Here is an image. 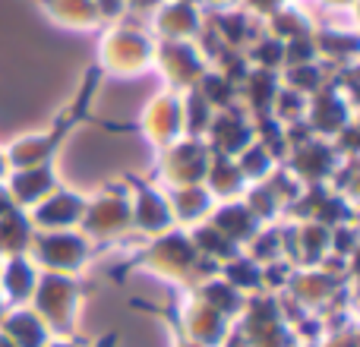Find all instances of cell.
Returning a JSON list of instances; mask_svg holds the SVG:
<instances>
[{
    "label": "cell",
    "mask_w": 360,
    "mask_h": 347,
    "mask_svg": "<svg viewBox=\"0 0 360 347\" xmlns=\"http://www.w3.org/2000/svg\"><path fill=\"white\" fill-rule=\"evenodd\" d=\"M212 162V149L205 145V139L199 136H180L177 143H171L168 149L158 152L155 162V177L162 180V186H193L202 183L205 171Z\"/></svg>",
    "instance_id": "obj_1"
},
{
    "label": "cell",
    "mask_w": 360,
    "mask_h": 347,
    "mask_svg": "<svg viewBox=\"0 0 360 347\" xmlns=\"http://www.w3.org/2000/svg\"><path fill=\"white\" fill-rule=\"evenodd\" d=\"M155 44L143 32L111 29L101 38V70L108 76H143L152 70Z\"/></svg>",
    "instance_id": "obj_2"
},
{
    "label": "cell",
    "mask_w": 360,
    "mask_h": 347,
    "mask_svg": "<svg viewBox=\"0 0 360 347\" xmlns=\"http://www.w3.org/2000/svg\"><path fill=\"white\" fill-rule=\"evenodd\" d=\"M348 124H354V95L345 92L338 82H326L319 92L307 98L304 126L310 130V136L332 139Z\"/></svg>",
    "instance_id": "obj_3"
},
{
    "label": "cell",
    "mask_w": 360,
    "mask_h": 347,
    "mask_svg": "<svg viewBox=\"0 0 360 347\" xmlns=\"http://www.w3.org/2000/svg\"><path fill=\"white\" fill-rule=\"evenodd\" d=\"M82 228L86 237H120L133 230V211H130V192L117 186H105L95 196H86V211H82Z\"/></svg>",
    "instance_id": "obj_4"
},
{
    "label": "cell",
    "mask_w": 360,
    "mask_h": 347,
    "mask_svg": "<svg viewBox=\"0 0 360 347\" xmlns=\"http://www.w3.org/2000/svg\"><path fill=\"white\" fill-rule=\"evenodd\" d=\"M152 67L162 73L165 89H171V92H186V89H196V82L205 76L209 57L193 41H162L155 48Z\"/></svg>",
    "instance_id": "obj_5"
},
{
    "label": "cell",
    "mask_w": 360,
    "mask_h": 347,
    "mask_svg": "<svg viewBox=\"0 0 360 347\" xmlns=\"http://www.w3.org/2000/svg\"><path fill=\"white\" fill-rule=\"evenodd\" d=\"M29 249H35L38 262L54 275H73L92 256V240L76 230H35Z\"/></svg>",
    "instance_id": "obj_6"
},
{
    "label": "cell",
    "mask_w": 360,
    "mask_h": 347,
    "mask_svg": "<svg viewBox=\"0 0 360 347\" xmlns=\"http://www.w3.org/2000/svg\"><path fill=\"white\" fill-rule=\"evenodd\" d=\"M338 152L332 149L329 139H319V136H307L300 145L285 152L281 164L294 174L304 186H319V183H329L332 174L338 168Z\"/></svg>",
    "instance_id": "obj_7"
},
{
    "label": "cell",
    "mask_w": 360,
    "mask_h": 347,
    "mask_svg": "<svg viewBox=\"0 0 360 347\" xmlns=\"http://www.w3.org/2000/svg\"><path fill=\"white\" fill-rule=\"evenodd\" d=\"M139 130L143 136L155 145L158 152L168 149L171 143H177L184 136V111H180V92L162 89L158 95H152V101L146 105L143 117H139Z\"/></svg>",
    "instance_id": "obj_8"
},
{
    "label": "cell",
    "mask_w": 360,
    "mask_h": 347,
    "mask_svg": "<svg viewBox=\"0 0 360 347\" xmlns=\"http://www.w3.org/2000/svg\"><path fill=\"white\" fill-rule=\"evenodd\" d=\"M202 139L212 149V155L234 158L256 139L253 117H250L240 105H231V107H224V111H215V117H212V124H209V130H205Z\"/></svg>",
    "instance_id": "obj_9"
},
{
    "label": "cell",
    "mask_w": 360,
    "mask_h": 347,
    "mask_svg": "<svg viewBox=\"0 0 360 347\" xmlns=\"http://www.w3.org/2000/svg\"><path fill=\"white\" fill-rule=\"evenodd\" d=\"M70 114H63L51 130L44 133H25V136L13 139L10 145L4 149V158H6V171H16V168H35V164H51L54 152L60 149L63 136L73 124H70Z\"/></svg>",
    "instance_id": "obj_10"
},
{
    "label": "cell",
    "mask_w": 360,
    "mask_h": 347,
    "mask_svg": "<svg viewBox=\"0 0 360 347\" xmlns=\"http://www.w3.org/2000/svg\"><path fill=\"white\" fill-rule=\"evenodd\" d=\"M82 211H86V196L70 186H57L51 196L32 205L29 221L35 230H73L82 221Z\"/></svg>",
    "instance_id": "obj_11"
},
{
    "label": "cell",
    "mask_w": 360,
    "mask_h": 347,
    "mask_svg": "<svg viewBox=\"0 0 360 347\" xmlns=\"http://www.w3.org/2000/svg\"><path fill=\"white\" fill-rule=\"evenodd\" d=\"M130 211H133V228L143 234H168L174 230V215H171L168 192L155 183H136L130 190Z\"/></svg>",
    "instance_id": "obj_12"
},
{
    "label": "cell",
    "mask_w": 360,
    "mask_h": 347,
    "mask_svg": "<svg viewBox=\"0 0 360 347\" xmlns=\"http://www.w3.org/2000/svg\"><path fill=\"white\" fill-rule=\"evenodd\" d=\"M4 186L10 192L13 205L22 211H29L32 205H38L44 196L60 186L54 174V164H35V168H16V171H6L4 177Z\"/></svg>",
    "instance_id": "obj_13"
},
{
    "label": "cell",
    "mask_w": 360,
    "mask_h": 347,
    "mask_svg": "<svg viewBox=\"0 0 360 347\" xmlns=\"http://www.w3.org/2000/svg\"><path fill=\"white\" fill-rule=\"evenodd\" d=\"M281 89V76L272 73V70H250L243 76V82L237 86V105L250 114V117H266L272 114V105H275V95Z\"/></svg>",
    "instance_id": "obj_14"
},
{
    "label": "cell",
    "mask_w": 360,
    "mask_h": 347,
    "mask_svg": "<svg viewBox=\"0 0 360 347\" xmlns=\"http://www.w3.org/2000/svg\"><path fill=\"white\" fill-rule=\"evenodd\" d=\"M171 202V215H174V224L180 228H196L209 218V211L215 209V199L205 190V183H193V186H174L168 192Z\"/></svg>",
    "instance_id": "obj_15"
},
{
    "label": "cell",
    "mask_w": 360,
    "mask_h": 347,
    "mask_svg": "<svg viewBox=\"0 0 360 347\" xmlns=\"http://www.w3.org/2000/svg\"><path fill=\"white\" fill-rule=\"evenodd\" d=\"M205 190L212 192L215 202H224V199H240L243 190H247V180H243L240 168H237L234 158L228 155H212L209 162V171H205Z\"/></svg>",
    "instance_id": "obj_16"
},
{
    "label": "cell",
    "mask_w": 360,
    "mask_h": 347,
    "mask_svg": "<svg viewBox=\"0 0 360 347\" xmlns=\"http://www.w3.org/2000/svg\"><path fill=\"white\" fill-rule=\"evenodd\" d=\"M0 272H10V278H6V275H0V284H4L6 303H22L25 297H32V294H35L38 268H35V262H29L22 253H19V256H6V259L0 262Z\"/></svg>",
    "instance_id": "obj_17"
},
{
    "label": "cell",
    "mask_w": 360,
    "mask_h": 347,
    "mask_svg": "<svg viewBox=\"0 0 360 347\" xmlns=\"http://www.w3.org/2000/svg\"><path fill=\"white\" fill-rule=\"evenodd\" d=\"M234 162H237V168H240L247 183H266V180L275 174V168L281 164V158L275 155L269 145H262L259 139H253L240 155H234Z\"/></svg>",
    "instance_id": "obj_18"
},
{
    "label": "cell",
    "mask_w": 360,
    "mask_h": 347,
    "mask_svg": "<svg viewBox=\"0 0 360 347\" xmlns=\"http://www.w3.org/2000/svg\"><path fill=\"white\" fill-rule=\"evenodd\" d=\"M32 237H35V228L29 221V211L13 209L0 218V253L6 256H19L32 247Z\"/></svg>",
    "instance_id": "obj_19"
},
{
    "label": "cell",
    "mask_w": 360,
    "mask_h": 347,
    "mask_svg": "<svg viewBox=\"0 0 360 347\" xmlns=\"http://www.w3.org/2000/svg\"><path fill=\"white\" fill-rule=\"evenodd\" d=\"M196 92L209 101L212 111H224V107L237 105V82H231L221 70H205V76L196 82Z\"/></svg>",
    "instance_id": "obj_20"
},
{
    "label": "cell",
    "mask_w": 360,
    "mask_h": 347,
    "mask_svg": "<svg viewBox=\"0 0 360 347\" xmlns=\"http://www.w3.org/2000/svg\"><path fill=\"white\" fill-rule=\"evenodd\" d=\"M180 111H184V136H205L215 111L209 107V101L196 92V89H186L180 92Z\"/></svg>",
    "instance_id": "obj_21"
},
{
    "label": "cell",
    "mask_w": 360,
    "mask_h": 347,
    "mask_svg": "<svg viewBox=\"0 0 360 347\" xmlns=\"http://www.w3.org/2000/svg\"><path fill=\"white\" fill-rule=\"evenodd\" d=\"M278 76H281V86H285V89H294V92L307 95V98H310L313 92H319V89H323L326 82H332V79H329V73H326L323 67H316V63L285 67V73H278Z\"/></svg>",
    "instance_id": "obj_22"
},
{
    "label": "cell",
    "mask_w": 360,
    "mask_h": 347,
    "mask_svg": "<svg viewBox=\"0 0 360 347\" xmlns=\"http://www.w3.org/2000/svg\"><path fill=\"white\" fill-rule=\"evenodd\" d=\"M13 319H16V322L19 325H32V322H35V329H32V344L29 341H22V338H19V332L16 329H13V322H10V319H4V329H6V325H10V341L13 344H22V347H44V341H48V329H44V322H41V319H38V316H32V313H13ZM25 335H29V329H25Z\"/></svg>",
    "instance_id": "obj_23"
},
{
    "label": "cell",
    "mask_w": 360,
    "mask_h": 347,
    "mask_svg": "<svg viewBox=\"0 0 360 347\" xmlns=\"http://www.w3.org/2000/svg\"><path fill=\"white\" fill-rule=\"evenodd\" d=\"M16 205H13V199H10V192H6V186H4V180H0V218L6 215V211H13Z\"/></svg>",
    "instance_id": "obj_24"
},
{
    "label": "cell",
    "mask_w": 360,
    "mask_h": 347,
    "mask_svg": "<svg viewBox=\"0 0 360 347\" xmlns=\"http://www.w3.org/2000/svg\"><path fill=\"white\" fill-rule=\"evenodd\" d=\"M6 177V158H4V149H0V180Z\"/></svg>",
    "instance_id": "obj_25"
}]
</instances>
